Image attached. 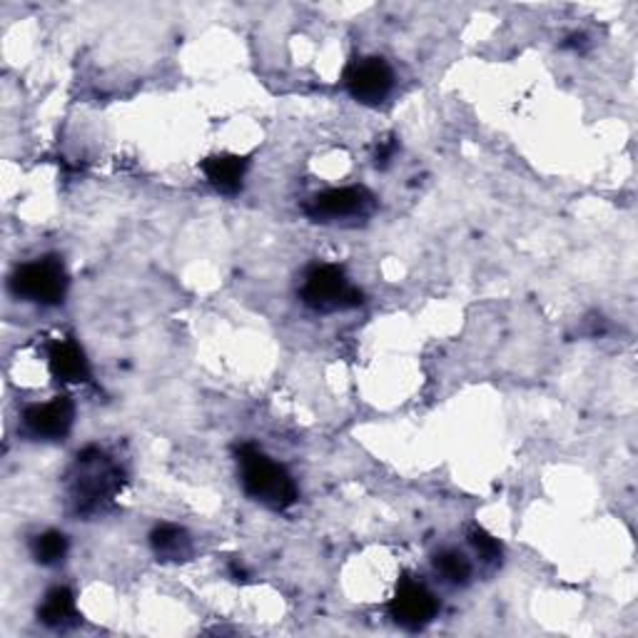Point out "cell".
<instances>
[{"label":"cell","mask_w":638,"mask_h":638,"mask_svg":"<svg viewBox=\"0 0 638 638\" xmlns=\"http://www.w3.org/2000/svg\"><path fill=\"white\" fill-rule=\"evenodd\" d=\"M123 486V469L105 449L90 447L75 454L73 467L65 477L68 504L75 516L103 514Z\"/></svg>","instance_id":"obj_1"},{"label":"cell","mask_w":638,"mask_h":638,"mask_svg":"<svg viewBox=\"0 0 638 638\" xmlns=\"http://www.w3.org/2000/svg\"><path fill=\"white\" fill-rule=\"evenodd\" d=\"M235 454L240 464L242 489H245L250 499L275 512H285L297 504L300 489L292 474L282 464L270 459L255 444H240Z\"/></svg>","instance_id":"obj_2"},{"label":"cell","mask_w":638,"mask_h":638,"mask_svg":"<svg viewBox=\"0 0 638 638\" xmlns=\"http://www.w3.org/2000/svg\"><path fill=\"white\" fill-rule=\"evenodd\" d=\"M8 290L16 300L40 307L63 305L68 292V272L60 257H38L18 265L8 277Z\"/></svg>","instance_id":"obj_3"},{"label":"cell","mask_w":638,"mask_h":638,"mask_svg":"<svg viewBox=\"0 0 638 638\" xmlns=\"http://www.w3.org/2000/svg\"><path fill=\"white\" fill-rule=\"evenodd\" d=\"M300 297L310 310L322 312V315L359 307L364 302L362 292L352 285L344 270L337 265L310 267L300 287Z\"/></svg>","instance_id":"obj_4"},{"label":"cell","mask_w":638,"mask_h":638,"mask_svg":"<svg viewBox=\"0 0 638 638\" xmlns=\"http://www.w3.org/2000/svg\"><path fill=\"white\" fill-rule=\"evenodd\" d=\"M305 215L315 222H344V220H364L377 210V198L367 188H330L312 195L305 205Z\"/></svg>","instance_id":"obj_5"},{"label":"cell","mask_w":638,"mask_h":638,"mask_svg":"<svg viewBox=\"0 0 638 638\" xmlns=\"http://www.w3.org/2000/svg\"><path fill=\"white\" fill-rule=\"evenodd\" d=\"M387 609L389 619L404 631H422L437 619L439 599L424 581L414 576H402Z\"/></svg>","instance_id":"obj_6"},{"label":"cell","mask_w":638,"mask_h":638,"mask_svg":"<svg viewBox=\"0 0 638 638\" xmlns=\"http://www.w3.org/2000/svg\"><path fill=\"white\" fill-rule=\"evenodd\" d=\"M344 88L362 105L377 108L389 98L394 90V70L387 60L379 55L354 58L344 68Z\"/></svg>","instance_id":"obj_7"},{"label":"cell","mask_w":638,"mask_h":638,"mask_svg":"<svg viewBox=\"0 0 638 638\" xmlns=\"http://www.w3.org/2000/svg\"><path fill=\"white\" fill-rule=\"evenodd\" d=\"M75 419V404L70 397H53L43 404H30L23 409V434L36 442H63Z\"/></svg>","instance_id":"obj_8"},{"label":"cell","mask_w":638,"mask_h":638,"mask_svg":"<svg viewBox=\"0 0 638 638\" xmlns=\"http://www.w3.org/2000/svg\"><path fill=\"white\" fill-rule=\"evenodd\" d=\"M48 367L60 384L90 382V364L85 352L73 340H55L48 347Z\"/></svg>","instance_id":"obj_9"},{"label":"cell","mask_w":638,"mask_h":638,"mask_svg":"<svg viewBox=\"0 0 638 638\" xmlns=\"http://www.w3.org/2000/svg\"><path fill=\"white\" fill-rule=\"evenodd\" d=\"M247 168H250L247 158L230 155V153L205 158L200 165L202 175H205L210 185L215 188L220 195H230V198L237 195L242 185H245Z\"/></svg>","instance_id":"obj_10"},{"label":"cell","mask_w":638,"mask_h":638,"mask_svg":"<svg viewBox=\"0 0 638 638\" xmlns=\"http://www.w3.org/2000/svg\"><path fill=\"white\" fill-rule=\"evenodd\" d=\"M38 621L55 631H68L80 624V614L75 606V594L68 586H53L45 596L43 604L38 606Z\"/></svg>","instance_id":"obj_11"},{"label":"cell","mask_w":638,"mask_h":638,"mask_svg":"<svg viewBox=\"0 0 638 638\" xmlns=\"http://www.w3.org/2000/svg\"><path fill=\"white\" fill-rule=\"evenodd\" d=\"M150 549L160 561H188L192 556V539L188 529L178 524H158L150 531Z\"/></svg>","instance_id":"obj_12"},{"label":"cell","mask_w":638,"mask_h":638,"mask_svg":"<svg viewBox=\"0 0 638 638\" xmlns=\"http://www.w3.org/2000/svg\"><path fill=\"white\" fill-rule=\"evenodd\" d=\"M432 569L449 586H467L474 576V564L469 561V556L459 549H452V546L432 556Z\"/></svg>","instance_id":"obj_13"},{"label":"cell","mask_w":638,"mask_h":638,"mask_svg":"<svg viewBox=\"0 0 638 638\" xmlns=\"http://www.w3.org/2000/svg\"><path fill=\"white\" fill-rule=\"evenodd\" d=\"M70 551V541L63 531L48 529L43 534H36L30 539V556L40 566H58L65 561V556Z\"/></svg>","instance_id":"obj_14"},{"label":"cell","mask_w":638,"mask_h":638,"mask_svg":"<svg viewBox=\"0 0 638 638\" xmlns=\"http://www.w3.org/2000/svg\"><path fill=\"white\" fill-rule=\"evenodd\" d=\"M469 541L484 564H499L502 561V556H504L502 544L496 541L492 534H486L484 529H479V526H474V529L469 531Z\"/></svg>","instance_id":"obj_15"},{"label":"cell","mask_w":638,"mask_h":638,"mask_svg":"<svg viewBox=\"0 0 638 638\" xmlns=\"http://www.w3.org/2000/svg\"><path fill=\"white\" fill-rule=\"evenodd\" d=\"M394 153H397V140L389 138V140H382L379 148H377V168H387Z\"/></svg>","instance_id":"obj_16"},{"label":"cell","mask_w":638,"mask_h":638,"mask_svg":"<svg viewBox=\"0 0 638 638\" xmlns=\"http://www.w3.org/2000/svg\"><path fill=\"white\" fill-rule=\"evenodd\" d=\"M561 48L564 50H574V53H584V50L589 48V38H586V33H571L569 38L564 40Z\"/></svg>","instance_id":"obj_17"}]
</instances>
